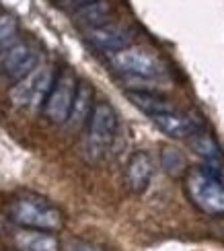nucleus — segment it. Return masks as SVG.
I'll return each instance as SVG.
<instances>
[{
    "mask_svg": "<svg viewBox=\"0 0 224 251\" xmlns=\"http://www.w3.org/2000/svg\"><path fill=\"white\" fill-rule=\"evenodd\" d=\"M17 35H19L17 19H13L10 15H2L0 17V51L8 50L10 46H15Z\"/></svg>",
    "mask_w": 224,
    "mask_h": 251,
    "instance_id": "nucleus-17",
    "label": "nucleus"
},
{
    "mask_svg": "<svg viewBox=\"0 0 224 251\" xmlns=\"http://www.w3.org/2000/svg\"><path fill=\"white\" fill-rule=\"evenodd\" d=\"M117 134V113L109 103H97L87 120V152L91 159H99L107 152Z\"/></svg>",
    "mask_w": 224,
    "mask_h": 251,
    "instance_id": "nucleus-3",
    "label": "nucleus"
},
{
    "mask_svg": "<svg viewBox=\"0 0 224 251\" xmlns=\"http://www.w3.org/2000/svg\"><path fill=\"white\" fill-rule=\"evenodd\" d=\"M91 109H93V87L89 85V82H78L76 95H74L72 109L68 113L66 124L74 130L82 128V126L87 124L89 116H91Z\"/></svg>",
    "mask_w": 224,
    "mask_h": 251,
    "instance_id": "nucleus-11",
    "label": "nucleus"
},
{
    "mask_svg": "<svg viewBox=\"0 0 224 251\" xmlns=\"http://www.w3.org/2000/svg\"><path fill=\"white\" fill-rule=\"evenodd\" d=\"M150 120L158 130L171 136V138H189L194 132L204 128L199 120L191 118L189 113L177 111L175 107L169 111H163V113H154V116H150Z\"/></svg>",
    "mask_w": 224,
    "mask_h": 251,
    "instance_id": "nucleus-9",
    "label": "nucleus"
},
{
    "mask_svg": "<svg viewBox=\"0 0 224 251\" xmlns=\"http://www.w3.org/2000/svg\"><path fill=\"white\" fill-rule=\"evenodd\" d=\"M54 72L46 64H37L27 76L15 82L10 89V101L17 107H39L44 105L48 93L54 85Z\"/></svg>",
    "mask_w": 224,
    "mask_h": 251,
    "instance_id": "nucleus-4",
    "label": "nucleus"
},
{
    "mask_svg": "<svg viewBox=\"0 0 224 251\" xmlns=\"http://www.w3.org/2000/svg\"><path fill=\"white\" fill-rule=\"evenodd\" d=\"M91 2H95V0H56V4H58L62 10H70V13H76L78 8L87 6V4H91Z\"/></svg>",
    "mask_w": 224,
    "mask_h": 251,
    "instance_id": "nucleus-19",
    "label": "nucleus"
},
{
    "mask_svg": "<svg viewBox=\"0 0 224 251\" xmlns=\"http://www.w3.org/2000/svg\"><path fill=\"white\" fill-rule=\"evenodd\" d=\"M125 97L134 107L144 111L148 118L154 116V113H163V111L173 109V105H171L167 99L154 95V93H148V91H127Z\"/></svg>",
    "mask_w": 224,
    "mask_h": 251,
    "instance_id": "nucleus-15",
    "label": "nucleus"
},
{
    "mask_svg": "<svg viewBox=\"0 0 224 251\" xmlns=\"http://www.w3.org/2000/svg\"><path fill=\"white\" fill-rule=\"evenodd\" d=\"M161 167L171 177H181V175H185L187 169H189L185 154L179 149H175V146H165V149L161 151Z\"/></svg>",
    "mask_w": 224,
    "mask_h": 251,
    "instance_id": "nucleus-16",
    "label": "nucleus"
},
{
    "mask_svg": "<svg viewBox=\"0 0 224 251\" xmlns=\"http://www.w3.org/2000/svg\"><path fill=\"white\" fill-rule=\"evenodd\" d=\"M87 39L93 48H97L101 51H115L125 50L132 46L134 41V31L130 27H125L122 23H105L95 29L87 31Z\"/></svg>",
    "mask_w": 224,
    "mask_h": 251,
    "instance_id": "nucleus-8",
    "label": "nucleus"
},
{
    "mask_svg": "<svg viewBox=\"0 0 224 251\" xmlns=\"http://www.w3.org/2000/svg\"><path fill=\"white\" fill-rule=\"evenodd\" d=\"M109 19H111V6L107 2H101V0H95V2L82 6L74 13V23L87 31L109 23Z\"/></svg>",
    "mask_w": 224,
    "mask_h": 251,
    "instance_id": "nucleus-14",
    "label": "nucleus"
},
{
    "mask_svg": "<svg viewBox=\"0 0 224 251\" xmlns=\"http://www.w3.org/2000/svg\"><path fill=\"white\" fill-rule=\"evenodd\" d=\"M152 173H154V161L152 156L148 154L146 151H138L130 156L125 167V181L127 187L136 194H142L148 183L152 179Z\"/></svg>",
    "mask_w": 224,
    "mask_h": 251,
    "instance_id": "nucleus-10",
    "label": "nucleus"
},
{
    "mask_svg": "<svg viewBox=\"0 0 224 251\" xmlns=\"http://www.w3.org/2000/svg\"><path fill=\"white\" fill-rule=\"evenodd\" d=\"M19 251H58V239L46 231H33V228H23L15 237Z\"/></svg>",
    "mask_w": 224,
    "mask_h": 251,
    "instance_id": "nucleus-13",
    "label": "nucleus"
},
{
    "mask_svg": "<svg viewBox=\"0 0 224 251\" xmlns=\"http://www.w3.org/2000/svg\"><path fill=\"white\" fill-rule=\"evenodd\" d=\"M8 218L15 225L33 231H60L64 216L58 208L39 196H21L8 204Z\"/></svg>",
    "mask_w": 224,
    "mask_h": 251,
    "instance_id": "nucleus-1",
    "label": "nucleus"
},
{
    "mask_svg": "<svg viewBox=\"0 0 224 251\" xmlns=\"http://www.w3.org/2000/svg\"><path fill=\"white\" fill-rule=\"evenodd\" d=\"M185 190L199 210L208 214H224V185L212 167H194L185 173Z\"/></svg>",
    "mask_w": 224,
    "mask_h": 251,
    "instance_id": "nucleus-2",
    "label": "nucleus"
},
{
    "mask_svg": "<svg viewBox=\"0 0 224 251\" xmlns=\"http://www.w3.org/2000/svg\"><path fill=\"white\" fill-rule=\"evenodd\" d=\"M220 181H222V185H224V175H222V179H220Z\"/></svg>",
    "mask_w": 224,
    "mask_h": 251,
    "instance_id": "nucleus-20",
    "label": "nucleus"
},
{
    "mask_svg": "<svg viewBox=\"0 0 224 251\" xmlns=\"http://www.w3.org/2000/svg\"><path fill=\"white\" fill-rule=\"evenodd\" d=\"M76 87H78V82L68 70H62L54 78V85H51L48 97L44 101V113L50 122L66 124L68 113L72 109L74 95H76Z\"/></svg>",
    "mask_w": 224,
    "mask_h": 251,
    "instance_id": "nucleus-6",
    "label": "nucleus"
},
{
    "mask_svg": "<svg viewBox=\"0 0 224 251\" xmlns=\"http://www.w3.org/2000/svg\"><path fill=\"white\" fill-rule=\"evenodd\" d=\"M189 146H191V151H194L198 156H201L206 163H212V165H216L224 159V152L220 149V144L216 142V138L212 134H208L204 128H199L198 132H194L187 138Z\"/></svg>",
    "mask_w": 224,
    "mask_h": 251,
    "instance_id": "nucleus-12",
    "label": "nucleus"
},
{
    "mask_svg": "<svg viewBox=\"0 0 224 251\" xmlns=\"http://www.w3.org/2000/svg\"><path fill=\"white\" fill-rule=\"evenodd\" d=\"M111 64L122 75L136 78H158L165 75V64L142 48H125L111 56Z\"/></svg>",
    "mask_w": 224,
    "mask_h": 251,
    "instance_id": "nucleus-5",
    "label": "nucleus"
},
{
    "mask_svg": "<svg viewBox=\"0 0 224 251\" xmlns=\"http://www.w3.org/2000/svg\"><path fill=\"white\" fill-rule=\"evenodd\" d=\"M2 251H10V249H2Z\"/></svg>",
    "mask_w": 224,
    "mask_h": 251,
    "instance_id": "nucleus-21",
    "label": "nucleus"
},
{
    "mask_svg": "<svg viewBox=\"0 0 224 251\" xmlns=\"http://www.w3.org/2000/svg\"><path fill=\"white\" fill-rule=\"evenodd\" d=\"M66 251H103V249L99 245L91 243V241L72 237V239H68V241H66Z\"/></svg>",
    "mask_w": 224,
    "mask_h": 251,
    "instance_id": "nucleus-18",
    "label": "nucleus"
},
{
    "mask_svg": "<svg viewBox=\"0 0 224 251\" xmlns=\"http://www.w3.org/2000/svg\"><path fill=\"white\" fill-rule=\"evenodd\" d=\"M39 64V54L35 48L27 44H15L0 56V76L17 82L23 76H27L31 70Z\"/></svg>",
    "mask_w": 224,
    "mask_h": 251,
    "instance_id": "nucleus-7",
    "label": "nucleus"
}]
</instances>
